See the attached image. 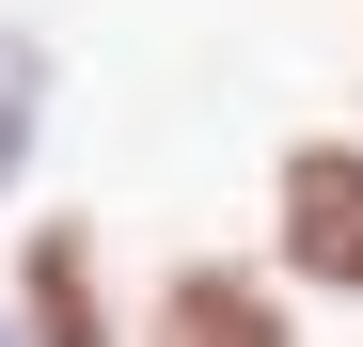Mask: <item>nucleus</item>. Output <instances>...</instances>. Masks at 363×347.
Instances as JSON below:
<instances>
[{
  "label": "nucleus",
  "mask_w": 363,
  "mask_h": 347,
  "mask_svg": "<svg viewBox=\"0 0 363 347\" xmlns=\"http://www.w3.org/2000/svg\"><path fill=\"white\" fill-rule=\"evenodd\" d=\"M269 268L363 316V127H300L269 158Z\"/></svg>",
  "instance_id": "1"
},
{
  "label": "nucleus",
  "mask_w": 363,
  "mask_h": 347,
  "mask_svg": "<svg viewBox=\"0 0 363 347\" xmlns=\"http://www.w3.org/2000/svg\"><path fill=\"white\" fill-rule=\"evenodd\" d=\"M0 300H16V347H127V331H143V316H127V284H111V237H95L79 205H48L32 237H16Z\"/></svg>",
  "instance_id": "2"
},
{
  "label": "nucleus",
  "mask_w": 363,
  "mask_h": 347,
  "mask_svg": "<svg viewBox=\"0 0 363 347\" xmlns=\"http://www.w3.org/2000/svg\"><path fill=\"white\" fill-rule=\"evenodd\" d=\"M127 347H300V284L253 253H174L143 284V331Z\"/></svg>",
  "instance_id": "3"
},
{
  "label": "nucleus",
  "mask_w": 363,
  "mask_h": 347,
  "mask_svg": "<svg viewBox=\"0 0 363 347\" xmlns=\"http://www.w3.org/2000/svg\"><path fill=\"white\" fill-rule=\"evenodd\" d=\"M32 142H48V47L0 16V190H16L32 174Z\"/></svg>",
  "instance_id": "4"
},
{
  "label": "nucleus",
  "mask_w": 363,
  "mask_h": 347,
  "mask_svg": "<svg viewBox=\"0 0 363 347\" xmlns=\"http://www.w3.org/2000/svg\"><path fill=\"white\" fill-rule=\"evenodd\" d=\"M0 347H16V300H0Z\"/></svg>",
  "instance_id": "5"
}]
</instances>
